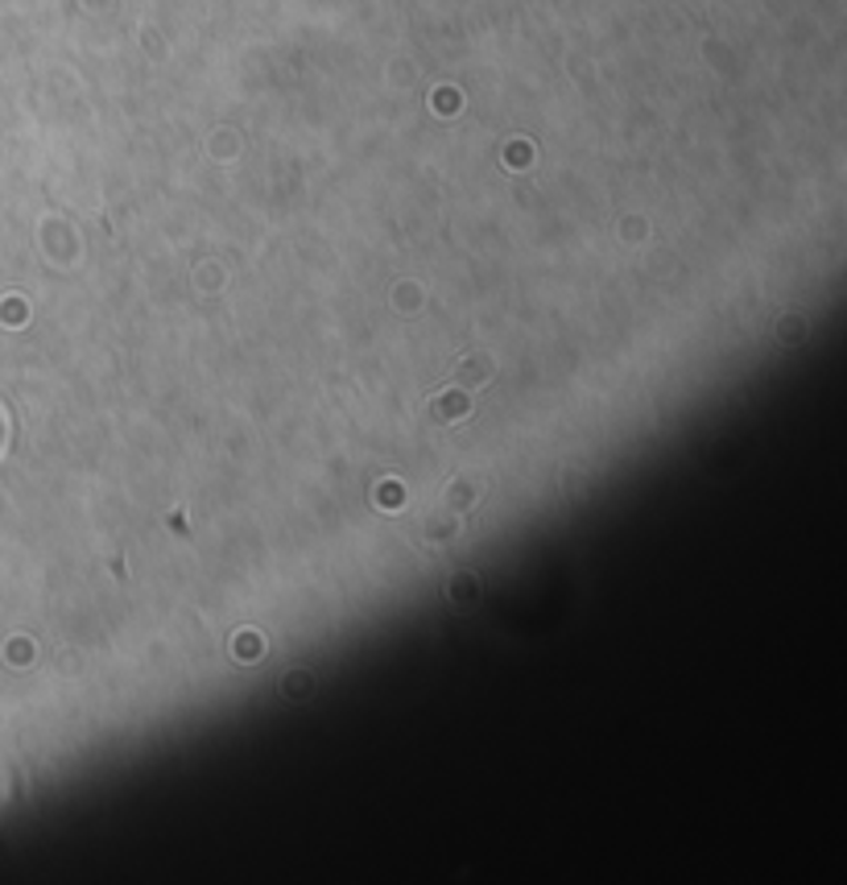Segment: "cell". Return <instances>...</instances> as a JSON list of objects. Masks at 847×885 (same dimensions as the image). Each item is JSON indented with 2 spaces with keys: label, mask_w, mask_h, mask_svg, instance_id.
Returning a JSON list of instances; mask_svg holds the SVG:
<instances>
[{
  "label": "cell",
  "mask_w": 847,
  "mask_h": 885,
  "mask_svg": "<svg viewBox=\"0 0 847 885\" xmlns=\"http://www.w3.org/2000/svg\"><path fill=\"white\" fill-rule=\"evenodd\" d=\"M459 377L468 385H484L488 377H492V360H480V356H464L459 360Z\"/></svg>",
  "instance_id": "obj_1"
},
{
  "label": "cell",
  "mask_w": 847,
  "mask_h": 885,
  "mask_svg": "<svg viewBox=\"0 0 847 885\" xmlns=\"http://www.w3.org/2000/svg\"><path fill=\"white\" fill-rule=\"evenodd\" d=\"M435 414L459 422V418H468V398H464V394H439V398H435Z\"/></svg>",
  "instance_id": "obj_2"
}]
</instances>
